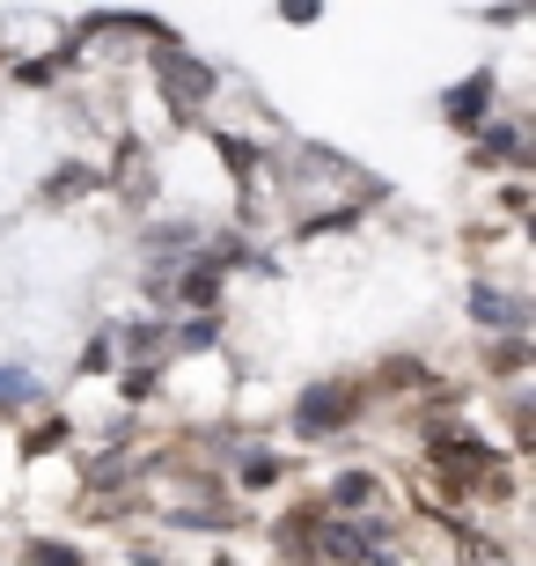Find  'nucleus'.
<instances>
[{
	"mask_svg": "<svg viewBox=\"0 0 536 566\" xmlns=\"http://www.w3.org/2000/svg\"><path fill=\"white\" fill-rule=\"evenodd\" d=\"M353 390H316V398H302V412H294V420H302V434H324V427H338V420H353Z\"/></svg>",
	"mask_w": 536,
	"mask_h": 566,
	"instance_id": "f257e3e1",
	"label": "nucleus"
},
{
	"mask_svg": "<svg viewBox=\"0 0 536 566\" xmlns=\"http://www.w3.org/2000/svg\"><path fill=\"white\" fill-rule=\"evenodd\" d=\"M162 74H169V88H177V111H191V104H199V88H207V74H199V66L162 60Z\"/></svg>",
	"mask_w": 536,
	"mask_h": 566,
	"instance_id": "f03ea898",
	"label": "nucleus"
},
{
	"mask_svg": "<svg viewBox=\"0 0 536 566\" xmlns=\"http://www.w3.org/2000/svg\"><path fill=\"white\" fill-rule=\"evenodd\" d=\"M324 552L330 559H368V537L360 530H324Z\"/></svg>",
	"mask_w": 536,
	"mask_h": 566,
	"instance_id": "7ed1b4c3",
	"label": "nucleus"
},
{
	"mask_svg": "<svg viewBox=\"0 0 536 566\" xmlns=\"http://www.w3.org/2000/svg\"><path fill=\"white\" fill-rule=\"evenodd\" d=\"M477 316H493V324H522V302H507V294H477Z\"/></svg>",
	"mask_w": 536,
	"mask_h": 566,
	"instance_id": "20e7f679",
	"label": "nucleus"
},
{
	"mask_svg": "<svg viewBox=\"0 0 536 566\" xmlns=\"http://www.w3.org/2000/svg\"><path fill=\"white\" fill-rule=\"evenodd\" d=\"M30 398V376H22V368H8V376H0V405H22Z\"/></svg>",
	"mask_w": 536,
	"mask_h": 566,
	"instance_id": "39448f33",
	"label": "nucleus"
},
{
	"mask_svg": "<svg viewBox=\"0 0 536 566\" xmlns=\"http://www.w3.org/2000/svg\"><path fill=\"white\" fill-rule=\"evenodd\" d=\"M30 566H82L74 552H60V545H30Z\"/></svg>",
	"mask_w": 536,
	"mask_h": 566,
	"instance_id": "423d86ee",
	"label": "nucleus"
},
{
	"mask_svg": "<svg viewBox=\"0 0 536 566\" xmlns=\"http://www.w3.org/2000/svg\"><path fill=\"white\" fill-rule=\"evenodd\" d=\"M471 111H485V82H471L463 96H455V118H471Z\"/></svg>",
	"mask_w": 536,
	"mask_h": 566,
	"instance_id": "0eeeda50",
	"label": "nucleus"
},
{
	"mask_svg": "<svg viewBox=\"0 0 536 566\" xmlns=\"http://www.w3.org/2000/svg\"><path fill=\"white\" fill-rule=\"evenodd\" d=\"M368 493H375L368 479H338V501H346V507H360V501H368Z\"/></svg>",
	"mask_w": 536,
	"mask_h": 566,
	"instance_id": "6e6552de",
	"label": "nucleus"
}]
</instances>
